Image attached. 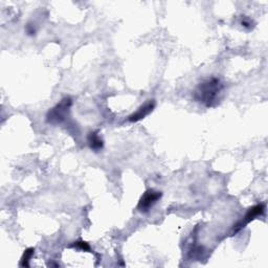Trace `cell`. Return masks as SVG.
<instances>
[{
    "mask_svg": "<svg viewBox=\"0 0 268 268\" xmlns=\"http://www.w3.org/2000/svg\"><path fill=\"white\" fill-rule=\"evenodd\" d=\"M72 248H74L76 250H84V252H89L90 250V246H89V244L85 241H76V242H74V244H72Z\"/></svg>",
    "mask_w": 268,
    "mask_h": 268,
    "instance_id": "ba28073f",
    "label": "cell"
},
{
    "mask_svg": "<svg viewBox=\"0 0 268 268\" xmlns=\"http://www.w3.org/2000/svg\"><path fill=\"white\" fill-rule=\"evenodd\" d=\"M155 108V100H150L148 102L144 103V105H142L136 112H133L131 116H129L128 120L131 122H140V120L144 118L147 116H149L152 111Z\"/></svg>",
    "mask_w": 268,
    "mask_h": 268,
    "instance_id": "5b68a950",
    "label": "cell"
},
{
    "mask_svg": "<svg viewBox=\"0 0 268 268\" xmlns=\"http://www.w3.org/2000/svg\"><path fill=\"white\" fill-rule=\"evenodd\" d=\"M223 88H224V85L221 80L218 78L212 76L197 86L193 94V98L196 102L204 104L206 107H214L219 103Z\"/></svg>",
    "mask_w": 268,
    "mask_h": 268,
    "instance_id": "6da1fadb",
    "label": "cell"
},
{
    "mask_svg": "<svg viewBox=\"0 0 268 268\" xmlns=\"http://www.w3.org/2000/svg\"><path fill=\"white\" fill-rule=\"evenodd\" d=\"M162 194L160 191H156V190L153 188L147 190L138 201V210L140 213H147V212H149L156 204H158V201L162 198Z\"/></svg>",
    "mask_w": 268,
    "mask_h": 268,
    "instance_id": "277c9868",
    "label": "cell"
},
{
    "mask_svg": "<svg viewBox=\"0 0 268 268\" xmlns=\"http://www.w3.org/2000/svg\"><path fill=\"white\" fill-rule=\"evenodd\" d=\"M241 24L244 28H250V20H246L245 18H243V20L241 22Z\"/></svg>",
    "mask_w": 268,
    "mask_h": 268,
    "instance_id": "9c48e42d",
    "label": "cell"
},
{
    "mask_svg": "<svg viewBox=\"0 0 268 268\" xmlns=\"http://www.w3.org/2000/svg\"><path fill=\"white\" fill-rule=\"evenodd\" d=\"M35 254V248H28L24 252V256H22L21 261H20V266L22 267H28L30 266V260L32 259V256Z\"/></svg>",
    "mask_w": 268,
    "mask_h": 268,
    "instance_id": "52a82bcc",
    "label": "cell"
},
{
    "mask_svg": "<svg viewBox=\"0 0 268 268\" xmlns=\"http://www.w3.org/2000/svg\"><path fill=\"white\" fill-rule=\"evenodd\" d=\"M72 105V100L70 96H66L60 100L54 107H52L46 114V122L52 125H59L66 120L68 116L70 107Z\"/></svg>",
    "mask_w": 268,
    "mask_h": 268,
    "instance_id": "7a4b0ae2",
    "label": "cell"
},
{
    "mask_svg": "<svg viewBox=\"0 0 268 268\" xmlns=\"http://www.w3.org/2000/svg\"><path fill=\"white\" fill-rule=\"evenodd\" d=\"M87 142H88L89 148H90L94 152L100 151L104 147V142L98 136V131H92V132L88 133Z\"/></svg>",
    "mask_w": 268,
    "mask_h": 268,
    "instance_id": "8992f818",
    "label": "cell"
},
{
    "mask_svg": "<svg viewBox=\"0 0 268 268\" xmlns=\"http://www.w3.org/2000/svg\"><path fill=\"white\" fill-rule=\"evenodd\" d=\"M264 212H265V204H256V206H252L250 208H248V210L246 212V214L244 215V217H242V219L239 220L236 224L234 226L232 232L236 234V232H240L242 228L246 226L248 223H250L252 221L256 219V217L261 216Z\"/></svg>",
    "mask_w": 268,
    "mask_h": 268,
    "instance_id": "3957f363",
    "label": "cell"
}]
</instances>
